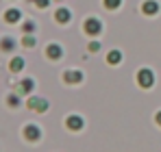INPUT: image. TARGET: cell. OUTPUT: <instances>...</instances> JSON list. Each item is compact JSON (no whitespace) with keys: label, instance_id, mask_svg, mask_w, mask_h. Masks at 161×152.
I'll return each mask as SVG.
<instances>
[{"label":"cell","instance_id":"cell-13","mask_svg":"<svg viewBox=\"0 0 161 152\" xmlns=\"http://www.w3.org/2000/svg\"><path fill=\"white\" fill-rule=\"evenodd\" d=\"M120 61H122V52H120V50H111L107 54V63H109V65H118Z\"/></svg>","mask_w":161,"mask_h":152},{"label":"cell","instance_id":"cell-19","mask_svg":"<svg viewBox=\"0 0 161 152\" xmlns=\"http://www.w3.org/2000/svg\"><path fill=\"white\" fill-rule=\"evenodd\" d=\"M22 28H24V33H33V30H35V24H33V22H24Z\"/></svg>","mask_w":161,"mask_h":152},{"label":"cell","instance_id":"cell-15","mask_svg":"<svg viewBox=\"0 0 161 152\" xmlns=\"http://www.w3.org/2000/svg\"><path fill=\"white\" fill-rule=\"evenodd\" d=\"M103 4H105V9H109V11H115L122 4V0H103Z\"/></svg>","mask_w":161,"mask_h":152},{"label":"cell","instance_id":"cell-17","mask_svg":"<svg viewBox=\"0 0 161 152\" xmlns=\"http://www.w3.org/2000/svg\"><path fill=\"white\" fill-rule=\"evenodd\" d=\"M7 102H9V106H18V104H20V98H18V94L9 96V98H7Z\"/></svg>","mask_w":161,"mask_h":152},{"label":"cell","instance_id":"cell-10","mask_svg":"<svg viewBox=\"0 0 161 152\" xmlns=\"http://www.w3.org/2000/svg\"><path fill=\"white\" fill-rule=\"evenodd\" d=\"M33 87H35V83H33L31 78H24V80L20 83V87H18V96H20V94H31Z\"/></svg>","mask_w":161,"mask_h":152},{"label":"cell","instance_id":"cell-1","mask_svg":"<svg viewBox=\"0 0 161 152\" xmlns=\"http://www.w3.org/2000/svg\"><path fill=\"white\" fill-rule=\"evenodd\" d=\"M137 85H139L142 89H150V87L155 85V74H153V70L142 68V70L137 72Z\"/></svg>","mask_w":161,"mask_h":152},{"label":"cell","instance_id":"cell-3","mask_svg":"<svg viewBox=\"0 0 161 152\" xmlns=\"http://www.w3.org/2000/svg\"><path fill=\"white\" fill-rule=\"evenodd\" d=\"M26 104H28V109L35 111V113H46V111H48V100H44V98H39V96L28 98Z\"/></svg>","mask_w":161,"mask_h":152},{"label":"cell","instance_id":"cell-6","mask_svg":"<svg viewBox=\"0 0 161 152\" xmlns=\"http://www.w3.org/2000/svg\"><path fill=\"white\" fill-rule=\"evenodd\" d=\"M142 11L146 15H157L159 13V2L157 0H144L142 2Z\"/></svg>","mask_w":161,"mask_h":152},{"label":"cell","instance_id":"cell-8","mask_svg":"<svg viewBox=\"0 0 161 152\" xmlns=\"http://www.w3.org/2000/svg\"><path fill=\"white\" fill-rule=\"evenodd\" d=\"M63 80H65L68 85L80 83V80H83V72H80V70H65V72H63Z\"/></svg>","mask_w":161,"mask_h":152},{"label":"cell","instance_id":"cell-20","mask_svg":"<svg viewBox=\"0 0 161 152\" xmlns=\"http://www.w3.org/2000/svg\"><path fill=\"white\" fill-rule=\"evenodd\" d=\"M48 2H50V0H35V4H37L39 9H46V7H48Z\"/></svg>","mask_w":161,"mask_h":152},{"label":"cell","instance_id":"cell-14","mask_svg":"<svg viewBox=\"0 0 161 152\" xmlns=\"http://www.w3.org/2000/svg\"><path fill=\"white\" fill-rule=\"evenodd\" d=\"M0 48L9 52V50H13V48H15V41H13L11 37H4V39H2V44H0Z\"/></svg>","mask_w":161,"mask_h":152},{"label":"cell","instance_id":"cell-16","mask_svg":"<svg viewBox=\"0 0 161 152\" xmlns=\"http://www.w3.org/2000/svg\"><path fill=\"white\" fill-rule=\"evenodd\" d=\"M22 44H24L26 48H33V46H35V37H31V35H26V37L22 39Z\"/></svg>","mask_w":161,"mask_h":152},{"label":"cell","instance_id":"cell-18","mask_svg":"<svg viewBox=\"0 0 161 152\" xmlns=\"http://www.w3.org/2000/svg\"><path fill=\"white\" fill-rule=\"evenodd\" d=\"M87 50L89 52H98L100 50V44H98V41H92V44H87Z\"/></svg>","mask_w":161,"mask_h":152},{"label":"cell","instance_id":"cell-21","mask_svg":"<svg viewBox=\"0 0 161 152\" xmlns=\"http://www.w3.org/2000/svg\"><path fill=\"white\" fill-rule=\"evenodd\" d=\"M155 122L159 124V128H161V111H157V115H155Z\"/></svg>","mask_w":161,"mask_h":152},{"label":"cell","instance_id":"cell-4","mask_svg":"<svg viewBox=\"0 0 161 152\" xmlns=\"http://www.w3.org/2000/svg\"><path fill=\"white\" fill-rule=\"evenodd\" d=\"M24 139L26 141H39L42 139V128L35 124H26L24 126Z\"/></svg>","mask_w":161,"mask_h":152},{"label":"cell","instance_id":"cell-7","mask_svg":"<svg viewBox=\"0 0 161 152\" xmlns=\"http://www.w3.org/2000/svg\"><path fill=\"white\" fill-rule=\"evenodd\" d=\"M54 20H57L59 24H68V22L72 20V11H70V9H65V7H61V9H57V11H54Z\"/></svg>","mask_w":161,"mask_h":152},{"label":"cell","instance_id":"cell-5","mask_svg":"<svg viewBox=\"0 0 161 152\" xmlns=\"http://www.w3.org/2000/svg\"><path fill=\"white\" fill-rule=\"evenodd\" d=\"M46 57H48L50 61H59V59L63 57V48H61L59 44H48V46H46Z\"/></svg>","mask_w":161,"mask_h":152},{"label":"cell","instance_id":"cell-12","mask_svg":"<svg viewBox=\"0 0 161 152\" xmlns=\"http://www.w3.org/2000/svg\"><path fill=\"white\" fill-rule=\"evenodd\" d=\"M20 18H22V15H20V11H18V9H9V11L4 13V20H7L9 24H15Z\"/></svg>","mask_w":161,"mask_h":152},{"label":"cell","instance_id":"cell-11","mask_svg":"<svg viewBox=\"0 0 161 152\" xmlns=\"http://www.w3.org/2000/svg\"><path fill=\"white\" fill-rule=\"evenodd\" d=\"M9 70H11V72H22V70H24V59H22V57H15V59H11V63H9Z\"/></svg>","mask_w":161,"mask_h":152},{"label":"cell","instance_id":"cell-9","mask_svg":"<svg viewBox=\"0 0 161 152\" xmlns=\"http://www.w3.org/2000/svg\"><path fill=\"white\" fill-rule=\"evenodd\" d=\"M65 126L70 130H80L83 128V117L80 115H68L65 117Z\"/></svg>","mask_w":161,"mask_h":152},{"label":"cell","instance_id":"cell-2","mask_svg":"<svg viewBox=\"0 0 161 152\" xmlns=\"http://www.w3.org/2000/svg\"><path fill=\"white\" fill-rule=\"evenodd\" d=\"M83 30H85L87 35L96 37V35L103 33V22H100L98 18H87V20H85V26H83Z\"/></svg>","mask_w":161,"mask_h":152}]
</instances>
